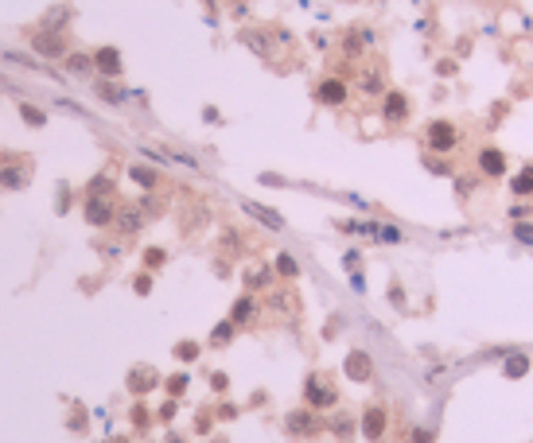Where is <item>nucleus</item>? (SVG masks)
<instances>
[{
  "label": "nucleus",
  "instance_id": "obj_1",
  "mask_svg": "<svg viewBox=\"0 0 533 443\" xmlns=\"http://www.w3.org/2000/svg\"><path fill=\"white\" fill-rule=\"evenodd\" d=\"M425 144H428V152H436V156H448L455 144H459V128L452 125V121H444V117H436V121H428V128H425Z\"/></svg>",
  "mask_w": 533,
  "mask_h": 443
},
{
  "label": "nucleus",
  "instance_id": "obj_2",
  "mask_svg": "<svg viewBox=\"0 0 533 443\" xmlns=\"http://www.w3.org/2000/svg\"><path fill=\"white\" fill-rule=\"evenodd\" d=\"M304 401H307V408H335L339 404V389L331 381H327L323 374H307V381H304Z\"/></svg>",
  "mask_w": 533,
  "mask_h": 443
},
{
  "label": "nucleus",
  "instance_id": "obj_3",
  "mask_svg": "<svg viewBox=\"0 0 533 443\" xmlns=\"http://www.w3.org/2000/svg\"><path fill=\"white\" fill-rule=\"evenodd\" d=\"M31 183V159H20V156H4L0 159V187L8 191H20Z\"/></svg>",
  "mask_w": 533,
  "mask_h": 443
},
{
  "label": "nucleus",
  "instance_id": "obj_4",
  "mask_svg": "<svg viewBox=\"0 0 533 443\" xmlns=\"http://www.w3.org/2000/svg\"><path fill=\"white\" fill-rule=\"evenodd\" d=\"M319 416L316 408H296V412H288L285 416V432L288 435H296V440H312V435H319Z\"/></svg>",
  "mask_w": 533,
  "mask_h": 443
},
{
  "label": "nucleus",
  "instance_id": "obj_5",
  "mask_svg": "<svg viewBox=\"0 0 533 443\" xmlns=\"http://www.w3.org/2000/svg\"><path fill=\"white\" fill-rule=\"evenodd\" d=\"M409 113H413V105H409L405 94H401V89H385L382 94V121L385 125H405Z\"/></svg>",
  "mask_w": 533,
  "mask_h": 443
},
{
  "label": "nucleus",
  "instance_id": "obj_6",
  "mask_svg": "<svg viewBox=\"0 0 533 443\" xmlns=\"http://www.w3.org/2000/svg\"><path fill=\"white\" fill-rule=\"evenodd\" d=\"M90 226H109L117 218V207H113V195H86V207H82Z\"/></svg>",
  "mask_w": 533,
  "mask_h": 443
},
{
  "label": "nucleus",
  "instance_id": "obj_7",
  "mask_svg": "<svg viewBox=\"0 0 533 443\" xmlns=\"http://www.w3.org/2000/svg\"><path fill=\"white\" fill-rule=\"evenodd\" d=\"M316 101L327 109H339L350 101V86L343 78H323V82H316Z\"/></svg>",
  "mask_w": 533,
  "mask_h": 443
},
{
  "label": "nucleus",
  "instance_id": "obj_8",
  "mask_svg": "<svg viewBox=\"0 0 533 443\" xmlns=\"http://www.w3.org/2000/svg\"><path fill=\"white\" fill-rule=\"evenodd\" d=\"M358 428H362L366 440H374V443L382 440L385 428H389V412H385V404H370V408L362 412V424H358Z\"/></svg>",
  "mask_w": 533,
  "mask_h": 443
},
{
  "label": "nucleus",
  "instance_id": "obj_9",
  "mask_svg": "<svg viewBox=\"0 0 533 443\" xmlns=\"http://www.w3.org/2000/svg\"><path fill=\"white\" fill-rule=\"evenodd\" d=\"M31 47H35V55H43V59H62V55H67V40H62L59 31H35V35H31Z\"/></svg>",
  "mask_w": 533,
  "mask_h": 443
},
{
  "label": "nucleus",
  "instance_id": "obj_10",
  "mask_svg": "<svg viewBox=\"0 0 533 443\" xmlns=\"http://www.w3.org/2000/svg\"><path fill=\"white\" fill-rule=\"evenodd\" d=\"M343 370H346L350 381H370V377H374V358L366 354V350H350L346 362H343Z\"/></svg>",
  "mask_w": 533,
  "mask_h": 443
},
{
  "label": "nucleus",
  "instance_id": "obj_11",
  "mask_svg": "<svg viewBox=\"0 0 533 443\" xmlns=\"http://www.w3.org/2000/svg\"><path fill=\"white\" fill-rule=\"evenodd\" d=\"M475 164H479V171H483L487 179H502L506 175V152L502 148H483V152L475 156Z\"/></svg>",
  "mask_w": 533,
  "mask_h": 443
},
{
  "label": "nucleus",
  "instance_id": "obj_12",
  "mask_svg": "<svg viewBox=\"0 0 533 443\" xmlns=\"http://www.w3.org/2000/svg\"><path fill=\"white\" fill-rule=\"evenodd\" d=\"M121 67H125V62H121V51L117 47H98V51H94V70H98L101 78H117Z\"/></svg>",
  "mask_w": 533,
  "mask_h": 443
},
{
  "label": "nucleus",
  "instance_id": "obj_13",
  "mask_svg": "<svg viewBox=\"0 0 533 443\" xmlns=\"http://www.w3.org/2000/svg\"><path fill=\"white\" fill-rule=\"evenodd\" d=\"M257 311H261V307H257L253 295H237L234 307H230V323H234V327H249L257 319Z\"/></svg>",
  "mask_w": 533,
  "mask_h": 443
},
{
  "label": "nucleus",
  "instance_id": "obj_14",
  "mask_svg": "<svg viewBox=\"0 0 533 443\" xmlns=\"http://www.w3.org/2000/svg\"><path fill=\"white\" fill-rule=\"evenodd\" d=\"M358 89H362L366 98H382L385 94V70L382 67H370L358 74Z\"/></svg>",
  "mask_w": 533,
  "mask_h": 443
},
{
  "label": "nucleus",
  "instance_id": "obj_15",
  "mask_svg": "<svg viewBox=\"0 0 533 443\" xmlns=\"http://www.w3.org/2000/svg\"><path fill=\"white\" fill-rule=\"evenodd\" d=\"M156 385H160V377H156V370H149V365H140V370L128 374V393H137V397L152 393Z\"/></svg>",
  "mask_w": 533,
  "mask_h": 443
},
{
  "label": "nucleus",
  "instance_id": "obj_16",
  "mask_svg": "<svg viewBox=\"0 0 533 443\" xmlns=\"http://www.w3.org/2000/svg\"><path fill=\"white\" fill-rule=\"evenodd\" d=\"M113 222H117V229H121V234H137V229L144 226L149 218H144V210H140V207H121Z\"/></svg>",
  "mask_w": 533,
  "mask_h": 443
},
{
  "label": "nucleus",
  "instance_id": "obj_17",
  "mask_svg": "<svg viewBox=\"0 0 533 443\" xmlns=\"http://www.w3.org/2000/svg\"><path fill=\"white\" fill-rule=\"evenodd\" d=\"M242 210H246V214H253V218H257V222H261L265 229H285V218H280L277 210L257 207V202H242Z\"/></svg>",
  "mask_w": 533,
  "mask_h": 443
},
{
  "label": "nucleus",
  "instance_id": "obj_18",
  "mask_svg": "<svg viewBox=\"0 0 533 443\" xmlns=\"http://www.w3.org/2000/svg\"><path fill=\"white\" fill-rule=\"evenodd\" d=\"M242 43H246L249 51H257V55H261V59H269V55H273V43H269V35L265 31H242Z\"/></svg>",
  "mask_w": 533,
  "mask_h": 443
},
{
  "label": "nucleus",
  "instance_id": "obj_19",
  "mask_svg": "<svg viewBox=\"0 0 533 443\" xmlns=\"http://www.w3.org/2000/svg\"><path fill=\"white\" fill-rule=\"evenodd\" d=\"M510 191H514L518 198H530V195H533V164H525V168L510 179Z\"/></svg>",
  "mask_w": 533,
  "mask_h": 443
},
{
  "label": "nucleus",
  "instance_id": "obj_20",
  "mask_svg": "<svg viewBox=\"0 0 533 443\" xmlns=\"http://www.w3.org/2000/svg\"><path fill=\"white\" fill-rule=\"evenodd\" d=\"M502 374L510 377V381L525 377V374H530V358H525V354H510V358H506V365H502Z\"/></svg>",
  "mask_w": 533,
  "mask_h": 443
},
{
  "label": "nucleus",
  "instance_id": "obj_21",
  "mask_svg": "<svg viewBox=\"0 0 533 443\" xmlns=\"http://www.w3.org/2000/svg\"><path fill=\"white\" fill-rule=\"evenodd\" d=\"M269 284H273V268L257 265V268H249V272H246V288H269Z\"/></svg>",
  "mask_w": 533,
  "mask_h": 443
},
{
  "label": "nucleus",
  "instance_id": "obj_22",
  "mask_svg": "<svg viewBox=\"0 0 533 443\" xmlns=\"http://www.w3.org/2000/svg\"><path fill=\"white\" fill-rule=\"evenodd\" d=\"M67 70L70 74H90L94 70V55H67Z\"/></svg>",
  "mask_w": 533,
  "mask_h": 443
},
{
  "label": "nucleus",
  "instance_id": "obj_23",
  "mask_svg": "<svg viewBox=\"0 0 533 443\" xmlns=\"http://www.w3.org/2000/svg\"><path fill=\"white\" fill-rule=\"evenodd\" d=\"M273 272L285 276V280H296V276H300V265H296V261H292L288 253H280V257H277V268H273Z\"/></svg>",
  "mask_w": 533,
  "mask_h": 443
},
{
  "label": "nucleus",
  "instance_id": "obj_24",
  "mask_svg": "<svg viewBox=\"0 0 533 443\" xmlns=\"http://www.w3.org/2000/svg\"><path fill=\"white\" fill-rule=\"evenodd\" d=\"M20 117L28 121L31 128H43L47 125V117H43V109H35V105H28V101H20Z\"/></svg>",
  "mask_w": 533,
  "mask_h": 443
},
{
  "label": "nucleus",
  "instance_id": "obj_25",
  "mask_svg": "<svg viewBox=\"0 0 533 443\" xmlns=\"http://www.w3.org/2000/svg\"><path fill=\"white\" fill-rule=\"evenodd\" d=\"M128 175H133V179H137V183H140V187H156V171H152V168H140V164H133V168H128Z\"/></svg>",
  "mask_w": 533,
  "mask_h": 443
},
{
  "label": "nucleus",
  "instance_id": "obj_26",
  "mask_svg": "<svg viewBox=\"0 0 533 443\" xmlns=\"http://www.w3.org/2000/svg\"><path fill=\"white\" fill-rule=\"evenodd\" d=\"M331 432L339 435V440H346V435L355 432V416H346V412H339L335 420H331Z\"/></svg>",
  "mask_w": 533,
  "mask_h": 443
},
{
  "label": "nucleus",
  "instance_id": "obj_27",
  "mask_svg": "<svg viewBox=\"0 0 533 443\" xmlns=\"http://www.w3.org/2000/svg\"><path fill=\"white\" fill-rule=\"evenodd\" d=\"M234 331H237V327H234V323H230V319H226V323H218L214 331H210V342H214V346H226L230 338H234Z\"/></svg>",
  "mask_w": 533,
  "mask_h": 443
},
{
  "label": "nucleus",
  "instance_id": "obj_28",
  "mask_svg": "<svg viewBox=\"0 0 533 443\" xmlns=\"http://www.w3.org/2000/svg\"><path fill=\"white\" fill-rule=\"evenodd\" d=\"M514 241H522V245L533 249V222H522V218H518V226H514Z\"/></svg>",
  "mask_w": 533,
  "mask_h": 443
},
{
  "label": "nucleus",
  "instance_id": "obj_29",
  "mask_svg": "<svg viewBox=\"0 0 533 443\" xmlns=\"http://www.w3.org/2000/svg\"><path fill=\"white\" fill-rule=\"evenodd\" d=\"M109 191H113L109 175H94V179H90V187H86V195H109Z\"/></svg>",
  "mask_w": 533,
  "mask_h": 443
},
{
  "label": "nucleus",
  "instance_id": "obj_30",
  "mask_svg": "<svg viewBox=\"0 0 533 443\" xmlns=\"http://www.w3.org/2000/svg\"><path fill=\"white\" fill-rule=\"evenodd\" d=\"M176 358H179V362H195V358H198V346L195 342H179L176 346Z\"/></svg>",
  "mask_w": 533,
  "mask_h": 443
},
{
  "label": "nucleus",
  "instance_id": "obj_31",
  "mask_svg": "<svg viewBox=\"0 0 533 443\" xmlns=\"http://www.w3.org/2000/svg\"><path fill=\"white\" fill-rule=\"evenodd\" d=\"M164 261H168V253H164V249H149V253H144V265H149V268H160Z\"/></svg>",
  "mask_w": 533,
  "mask_h": 443
},
{
  "label": "nucleus",
  "instance_id": "obj_32",
  "mask_svg": "<svg viewBox=\"0 0 533 443\" xmlns=\"http://www.w3.org/2000/svg\"><path fill=\"white\" fill-rule=\"evenodd\" d=\"M101 98H105V101H121V98H125V89H117V86H109V82H101Z\"/></svg>",
  "mask_w": 533,
  "mask_h": 443
},
{
  "label": "nucleus",
  "instance_id": "obj_33",
  "mask_svg": "<svg viewBox=\"0 0 533 443\" xmlns=\"http://www.w3.org/2000/svg\"><path fill=\"white\" fill-rule=\"evenodd\" d=\"M475 187H479V179H475V175H464V179H459V195H471Z\"/></svg>",
  "mask_w": 533,
  "mask_h": 443
},
{
  "label": "nucleus",
  "instance_id": "obj_34",
  "mask_svg": "<svg viewBox=\"0 0 533 443\" xmlns=\"http://www.w3.org/2000/svg\"><path fill=\"white\" fill-rule=\"evenodd\" d=\"M137 292H140V295H149V292H152V276H149V272H140V276H137Z\"/></svg>",
  "mask_w": 533,
  "mask_h": 443
},
{
  "label": "nucleus",
  "instance_id": "obj_35",
  "mask_svg": "<svg viewBox=\"0 0 533 443\" xmlns=\"http://www.w3.org/2000/svg\"><path fill=\"white\" fill-rule=\"evenodd\" d=\"M413 435V443H432V432H428V428H416V432H409Z\"/></svg>",
  "mask_w": 533,
  "mask_h": 443
},
{
  "label": "nucleus",
  "instance_id": "obj_36",
  "mask_svg": "<svg viewBox=\"0 0 533 443\" xmlns=\"http://www.w3.org/2000/svg\"><path fill=\"white\" fill-rule=\"evenodd\" d=\"M168 389H171V393H183V389H187V374H183V377H171Z\"/></svg>",
  "mask_w": 533,
  "mask_h": 443
},
{
  "label": "nucleus",
  "instance_id": "obj_37",
  "mask_svg": "<svg viewBox=\"0 0 533 443\" xmlns=\"http://www.w3.org/2000/svg\"><path fill=\"white\" fill-rule=\"evenodd\" d=\"M171 416H176V401H168L164 408H160V420H171Z\"/></svg>",
  "mask_w": 533,
  "mask_h": 443
},
{
  "label": "nucleus",
  "instance_id": "obj_38",
  "mask_svg": "<svg viewBox=\"0 0 533 443\" xmlns=\"http://www.w3.org/2000/svg\"><path fill=\"white\" fill-rule=\"evenodd\" d=\"M109 443H128V440H109Z\"/></svg>",
  "mask_w": 533,
  "mask_h": 443
}]
</instances>
